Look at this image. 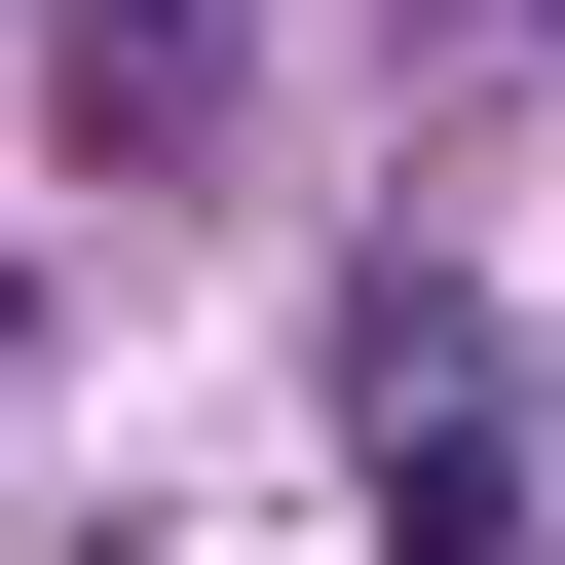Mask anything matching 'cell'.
<instances>
[{"label": "cell", "mask_w": 565, "mask_h": 565, "mask_svg": "<svg viewBox=\"0 0 565 565\" xmlns=\"http://www.w3.org/2000/svg\"><path fill=\"white\" fill-rule=\"evenodd\" d=\"M39 114H76V151H189V114H226V0H39Z\"/></svg>", "instance_id": "6da1fadb"}, {"label": "cell", "mask_w": 565, "mask_h": 565, "mask_svg": "<svg viewBox=\"0 0 565 565\" xmlns=\"http://www.w3.org/2000/svg\"><path fill=\"white\" fill-rule=\"evenodd\" d=\"M377 490H415V527H490V490H527V415H490V340H452V302H377Z\"/></svg>", "instance_id": "7a4b0ae2"}]
</instances>
